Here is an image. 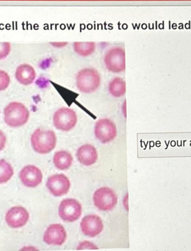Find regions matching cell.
I'll use <instances>...</instances> for the list:
<instances>
[{"label": "cell", "mask_w": 191, "mask_h": 251, "mask_svg": "<svg viewBox=\"0 0 191 251\" xmlns=\"http://www.w3.org/2000/svg\"><path fill=\"white\" fill-rule=\"evenodd\" d=\"M32 147L40 154H47L52 151L56 146L57 137L52 130H36L31 137Z\"/></svg>", "instance_id": "cell-1"}, {"label": "cell", "mask_w": 191, "mask_h": 251, "mask_svg": "<svg viewBox=\"0 0 191 251\" xmlns=\"http://www.w3.org/2000/svg\"><path fill=\"white\" fill-rule=\"evenodd\" d=\"M29 116L28 109L21 102H11L4 110L5 122L11 127H18L25 125Z\"/></svg>", "instance_id": "cell-2"}, {"label": "cell", "mask_w": 191, "mask_h": 251, "mask_svg": "<svg viewBox=\"0 0 191 251\" xmlns=\"http://www.w3.org/2000/svg\"><path fill=\"white\" fill-rule=\"evenodd\" d=\"M101 77L94 69H85L79 71L76 76V85L81 92L90 94L96 91L100 85Z\"/></svg>", "instance_id": "cell-3"}, {"label": "cell", "mask_w": 191, "mask_h": 251, "mask_svg": "<svg viewBox=\"0 0 191 251\" xmlns=\"http://www.w3.org/2000/svg\"><path fill=\"white\" fill-rule=\"evenodd\" d=\"M77 123L76 113L68 107H62L55 111L53 116L54 126L58 130L69 131Z\"/></svg>", "instance_id": "cell-4"}, {"label": "cell", "mask_w": 191, "mask_h": 251, "mask_svg": "<svg viewBox=\"0 0 191 251\" xmlns=\"http://www.w3.org/2000/svg\"><path fill=\"white\" fill-rule=\"evenodd\" d=\"M104 61L106 69L113 73H120L125 70V52L121 47H114L106 53Z\"/></svg>", "instance_id": "cell-5"}, {"label": "cell", "mask_w": 191, "mask_h": 251, "mask_svg": "<svg viewBox=\"0 0 191 251\" xmlns=\"http://www.w3.org/2000/svg\"><path fill=\"white\" fill-rule=\"evenodd\" d=\"M93 201L98 209L107 212L114 208L118 202V198L112 189L104 187L95 191Z\"/></svg>", "instance_id": "cell-6"}, {"label": "cell", "mask_w": 191, "mask_h": 251, "mask_svg": "<svg viewBox=\"0 0 191 251\" xmlns=\"http://www.w3.org/2000/svg\"><path fill=\"white\" fill-rule=\"evenodd\" d=\"M82 206L73 199L63 200L59 206V215L64 221H76L82 215Z\"/></svg>", "instance_id": "cell-7"}, {"label": "cell", "mask_w": 191, "mask_h": 251, "mask_svg": "<svg viewBox=\"0 0 191 251\" xmlns=\"http://www.w3.org/2000/svg\"><path fill=\"white\" fill-rule=\"evenodd\" d=\"M95 135L98 140L103 144L109 143L117 137L116 125L110 119H100L95 125Z\"/></svg>", "instance_id": "cell-8"}, {"label": "cell", "mask_w": 191, "mask_h": 251, "mask_svg": "<svg viewBox=\"0 0 191 251\" xmlns=\"http://www.w3.org/2000/svg\"><path fill=\"white\" fill-rule=\"evenodd\" d=\"M46 185L51 194L59 197L69 192L71 182L65 175L56 174L48 179Z\"/></svg>", "instance_id": "cell-9"}, {"label": "cell", "mask_w": 191, "mask_h": 251, "mask_svg": "<svg viewBox=\"0 0 191 251\" xmlns=\"http://www.w3.org/2000/svg\"><path fill=\"white\" fill-rule=\"evenodd\" d=\"M19 177L23 184L30 188L38 186L43 180L41 170L34 165H27L24 167L20 173Z\"/></svg>", "instance_id": "cell-10"}, {"label": "cell", "mask_w": 191, "mask_h": 251, "mask_svg": "<svg viewBox=\"0 0 191 251\" xmlns=\"http://www.w3.org/2000/svg\"><path fill=\"white\" fill-rule=\"evenodd\" d=\"M29 214L22 206H15L6 213L5 220L7 224L11 228H19L24 226L29 221Z\"/></svg>", "instance_id": "cell-11"}, {"label": "cell", "mask_w": 191, "mask_h": 251, "mask_svg": "<svg viewBox=\"0 0 191 251\" xmlns=\"http://www.w3.org/2000/svg\"><path fill=\"white\" fill-rule=\"evenodd\" d=\"M81 228L85 236L93 238L102 232L103 225L100 218L96 215H89L82 219Z\"/></svg>", "instance_id": "cell-12"}, {"label": "cell", "mask_w": 191, "mask_h": 251, "mask_svg": "<svg viewBox=\"0 0 191 251\" xmlns=\"http://www.w3.org/2000/svg\"><path fill=\"white\" fill-rule=\"evenodd\" d=\"M67 233L64 227L59 224L50 225L46 230L43 241L49 245L61 246L66 240Z\"/></svg>", "instance_id": "cell-13"}, {"label": "cell", "mask_w": 191, "mask_h": 251, "mask_svg": "<svg viewBox=\"0 0 191 251\" xmlns=\"http://www.w3.org/2000/svg\"><path fill=\"white\" fill-rule=\"evenodd\" d=\"M76 156L78 161L86 166L94 165L98 158L96 149L91 145H85L79 147Z\"/></svg>", "instance_id": "cell-14"}, {"label": "cell", "mask_w": 191, "mask_h": 251, "mask_svg": "<svg viewBox=\"0 0 191 251\" xmlns=\"http://www.w3.org/2000/svg\"><path fill=\"white\" fill-rule=\"evenodd\" d=\"M15 77L21 84L25 86L29 85L34 82L36 78L35 71L30 65L24 64L17 68Z\"/></svg>", "instance_id": "cell-15"}, {"label": "cell", "mask_w": 191, "mask_h": 251, "mask_svg": "<svg viewBox=\"0 0 191 251\" xmlns=\"http://www.w3.org/2000/svg\"><path fill=\"white\" fill-rule=\"evenodd\" d=\"M73 157L67 151H61L55 153L53 157V163L55 167L60 170L69 169L72 164Z\"/></svg>", "instance_id": "cell-16"}, {"label": "cell", "mask_w": 191, "mask_h": 251, "mask_svg": "<svg viewBox=\"0 0 191 251\" xmlns=\"http://www.w3.org/2000/svg\"><path fill=\"white\" fill-rule=\"evenodd\" d=\"M126 90L125 81L120 77L115 78L109 83V93L115 98H120L124 96Z\"/></svg>", "instance_id": "cell-17"}, {"label": "cell", "mask_w": 191, "mask_h": 251, "mask_svg": "<svg viewBox=\"0 0 191 251\" xmlns=\"http://www.w3.org/2000/svg\"><path fill=\"white\" fill-rule=\"evenodd\" d=\"M74 50L78 54L86 57L93 54L96 49L95 42H75Z\"/></svg>", "instance_id": "cell-18"}, {"label": "cell", "mask_w": 191, "mask_h": 251, "mask_svg": "<svg viewBox=\"0 0 191 251\" xmlns=\"http://www.w3.org/2000/svg\"><path fill=\"white\" fill-rule=\"evenodd\" d=\"M14 175V170L10 163L5 159H0V184L10 180Z\"/></svg>", "instance_id": "cell-19"}, {"label": "cell", "mask_w": 191, "mask_h": 251, "mask_svg": "<svg viewBox=\"0 0 191 251\" xmlns=\"http://www.w3.org/2000/svg\"><path fill=\"white\" fill-rule=\"evenodd\" d=\"M10 78L5 71L0 70V91L6 90L9 86Z\"/></svg>", "instance_id": "cell-20"}, {"label": "cell", "mask_w": 191, "mask_h": 251, "mask_svg": "<svg viewBox=\"0 0 191 251\" xmlns=\"http://www.w3.org/2000/svg\"><path fill=\"white\" fill-rule=\"evenodd\" d=\"M11 51V45L8 42H0V59L5 58Z\"/></svg>", "instance_id": "cell-21"}, {"label": "cell", "mask_w": 191, "mask_h": 251, "mask_svg": "<svg viewBox=\"0 0 191 251\" xmlns=\"http://www.w3.org/2000/svg\"><path fill=\"white\" fill-rule=\"evenodd\" d=\"M6 142V138L5 134L0 130V151L5 148Z\"/></svg>", "instance_id": "cell-22"}, {"label": "cell", "mask_w": 191, "mask_h": 251, "mask_svg": "<svg viewBox=\"0 0 191 251\" xmlns=\"http://www.w3.org/2000/svg\"><path fill=\"white\" fill-rule=\"evenodd\" d=\"M68 44V42H54L51 43L54 47L57 48H62L65 47Z\"/></svg>", "instance_id": "cell-23"}]
</instances>
